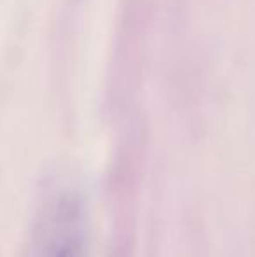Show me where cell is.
Listing matches in <instances>:
<instances>
[{"instance_id": "1", "label": "cell", "mask_w": 255, "mask_h": 257, "mask_svg": "<svg viewBox=\"0 0 255 257\" xmlns=\"http://www.w3.org/2000/svg\"><path fill=\"white\" fill-rule=\"evenodd\" d=\"M86 206L75 191H62L42 206L34 231V257H84Z\"/></svg>"}]
</instances>
